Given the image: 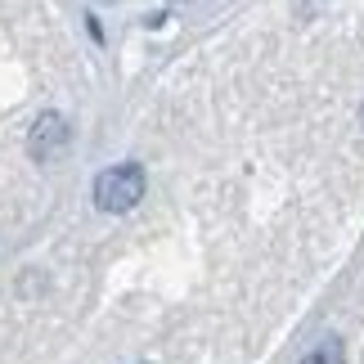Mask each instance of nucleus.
Returning a JSON list of instances; mask_svg holds the SVG:
<instances>
[{"mask_svg": "<svg viewBox=\"0 0 364 364\" xmlns=\"http://www.w3.org/2000/svg\"><path fill=\"white\" fill-rule=\"evenodd\" d=\"M144 198V171L135 162H122V166H108L95 180V207L100 212H131V207Z\"/></svg>", "mask_w": 364, "mask_h": 364, "instance_id": "f257e3e1", "label": "nucleus"}, {"mask_svg": "<svg viewBox=\"0 0 364 364\" xmlns=\"http://www.w3.org/2000/svg\"><path fill=\"white\" fill-rule=\"evenodd\" d=\"M68 139H73V131H68V117L63 113H41L36 126H32L27 149H32L36 162H50V158H59V153L68 149Z\"/></svg>", "mask_w": 364, "mask_h": 364, "instance_id": "f03ea898", "label": "nucleus"}, {"mask_svg": "<svg viewBox=\"0 0 364 364\" xmlns=\"http://www.w3.org/2000/svg\"><path fill=\"white\" fill-rule=\"evenodd\" d=\"M301 364H346V351H342L338 338H324V342H315L311 351L301 355Z\"/></svg>", "mask_w": 364, "mask_h": 364, "instance_id": "7ed1b4c3", "label": "nucleus"}]
</instances>
